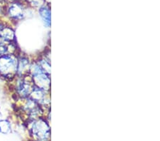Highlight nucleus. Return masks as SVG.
Here are the masks:
<instances>
[{
  "label": "nucleus",
  "mask_w": 160,
  "mask_h": 141,
  "mask_svg": "<svg viewBox=\"0 0 160 141\" xmlns=\"http://www.w3.org/2000/svg\"><path fill=\"white\" fill-rule=\"evenodd\" d=\"M18 57L15 54H5L0 57V76L14 78L17 76Z\"/></svg>",
  "instance_id": "nucleus-1"
},
{
  "label": "nucleus",
  "mask_w": 160,
  "mask_h": 141,
  "mask_svg": "<svg viewBox=\"0 0 160 141\" xmlns=\"http://www.w3.org/2000/svg\"><path fill=\"white\" fill-rule=\"evenodd\" d=\"M32 121L29 129L31 135L37 140H46L49 135V128L46 122L39 118Z\"/></svg>",
  "instance_id": "nucleus-2"
},
{
  "label": "nucleus",
  "mask_w": 160,
  "mask_h": 141,
  "mask_svg": "<svg viewBox=\"0 0 160 141\" xmlns=\"http://www.w3.org/2000/svg\"><path fill=\"white\" fill-rule=\"evenodd\" d=\"M4 13L13 20H21L25 16L24 5L21 0L7 3L5 4Z\"/></svg>",
  "instance_id": "nucleus-3"
},
{
  "label": "nucleus",
  "mask_w": 160,
  "mask_h": 141,
  "mask_svg": "<svg viewBox=\"0 0 160 141\" xmlns=\"http://www.w3.org/2000/svg\"><path fill=\"white\" fill-rule=\"evenodd\" d=\"M33 84L35 86L43 90H48L50 87V78H48L47 73L41 71L35 75L32 76Z\"/></svg>",
  "instance_id": "nucleus-4"
},
{
  "label": "nucleus",
  "mask_w": 160,
  "mask_h": 141,
  "mask_svg": "<svg viewBox=\"0 0 160 141\" xmlns=\"http://www.w3.org/2000/svg\"><path fill=\"white\" fill-rule=\"evenodd\" d=\"M30 65L31 64L28 58L25 57L18 58L17 75L19 76H22L26 75V74L29 73Z\"/></svg>",
  "instance_id": "nucleus-5"
},
{
  "label": "nucleus",
  "mask_w": 160,
  "mask_h": 141,
  "mask_svg": "<svg viewBox=\"0 0 160 141\" xmlns=\"http://www.w3.org/2000/svg\"><path fill=\"white\" fill-rule=\"evenodd\" d=\"M0 39L4 42H12L15 39V33L10 27H5L0 29Z\"/></svg>",
  "instance_id": "nucleus-6"
},
{
  "label": "nucleus",
  "mask_w": 160,
  "mask_h": 141,
  "mask_svg": "<svg viewBox=\"0 0 160 141\" xmlns=\"http://www.w3.org/2000/svg\"><path fill=\"white\" fill-rule=\"evenodd\" d=\"M38 12L41 17L42 18L43 22H45L46 25H50L51 24V12L49 8L45 4L41 6L38 9Z\"/></svg>",
  "instance_id": "nucleus-7"
},
{
  "label": "nucleus",
  "mask_w": 160,
  "mask_h": 141,
  "mask_svg": "<svg viewBox=\"0 0 160 141\" xmlns=\"http://www.w3.org/2000/svg\"><path fill=\"white\" fill-rule=\"evenodd\" d=\"M11 132V124L7 120H0V133L7 135Z\"/></svg>",
  "instance_id": "nucleus-8"
},
{
  "label": "nucleus",
  "mask_w": 160,
  "mask_h": 141,
  "mask_svg": "<svg viewBox=\"0 0 160 141\" xmlns=\"http://www.w3.org/2000/svg\"><path fill=\"white\" fill-rule=\"evenodd\" d=\"M38 65L40 66V67L42 69L43 71L46 73L49 74L51 71V66L49 63L46 60H41L38 63Z\"/></svg>",
  "instance_id": "nucleus-9"
},
{
  "label": "nucleus",
  "mask_w": 160,
  "mask_h": 141,
  "mask_svg": "<svg viewBox=\"0 0 160 141\" xmlns=\"http://www.w3.org/2000/svg\"><path fill=\"white\" fill-rule=\"evenodd\" d=\"M27 4L32 7H41L45 4V0H25Z\"/></svg>",
  "instance_id": "nucleus-10"
},
{
  "label": "nucleus",
  "mask_w": 160,
  "mask_h": 141,
  "mask_svg": "<svg viewBox=\"0 0 160 141\" xmlns=\"http://www.w3.org/2000/svg\"><path fill=\"white\" fill-rule=\"evenodd\" d=\"M9 43L4 42L0 43V57L5 54H8V53H9Z\"/></svg>",
  "instance_id": "nucleus-11"
},
{
  "label": "nucleus",
  "mask_w": 160,
  "mask_h": 141,
  "mask_svg": "<svg viewBox=\"0 0 160 141\" xmlns=\"http://www.w3.org/2000/svg\"><path fill=\"white\" fill-rule=\"evenodd\" d=\"M4 27V26H3V25H2V24H1V23H0V29H2V27Z\"/></svg>",
  "instance_id": "nucleus-12"
},
{
  "label": "nucleus",
  "mask_w": 160,
  "mask_h": 141,
  "mask_svg": "<svg viewBox=\"0 0 160 141\" xmlns=\"http://www.w3.org/2000/svg\"><path fill=\"white\" fill-rule=\"evenodd\" d=\"M51 0H45V2H49Z\"/></svg>",
  "instance_id": "nucleus-13"
}]
</instances>
